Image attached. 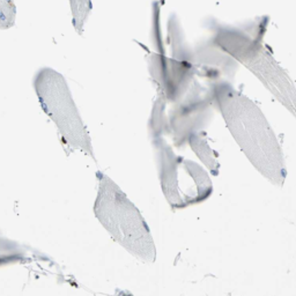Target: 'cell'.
<instances>
[{"mask_svg":"<svg viewBox=\"0 0 296 296\" xmlns=\"http://www.w3.org/2000/svg\"><path fill=\"white\" fill-rule=\"evenodd\" d=\"M212 99L252 165L271 183L281 186L287 175L283 154L261 110L226 81L214 83Z\"/></svg>","mask_w":296,"mask_h":296,"instance_id":"1","label":"cell"},{"mask_svg":"<svg viewBox=\"0 0 296 296\" xmlns=\"http://www.w3.org/2000/svg\"><path fill=\"white\" fill-rule=\"evenodd\" d=\"M95 215L112 238L141 261L152 263L156 251L149 228L134 204L109 176L99 172Z\"/></svg>","mask_w":296,"mask_h":296,"instance_id":"2","label":"cell"},{"mask_svg":"<svg viewBox=\"0 0 296 296\" xmlns=\"http://www.w3.org/2000/svg\"><path fill=\"white\" fill-rule=\"evenodd\" d=\"M33 86L42 110L57 127L66 153L80 150L95 160L89 131L63 74L51 67H43L35 74Z\"/></svg>","mask_w":296,"mask_h":296,"instance_id":"3","label":"cell"},{"mask_svg":"<svg viewBox=\"0 0 296 296\" xmlns=\"http://www.w3.org/2000/svg\"><path fill=\"white\" fill-rule=\"evenodd\" d=\"M215 43L253 73L296 118L295 85L257 38L240 29L222 27L216 31Z\"/></svg>","mask_w":296,"mask_h":296,"instance_id":"4","label":"cell"},{"mask_svg":"<svg viewBox=\"0 0 296 296\" xmlns=\"http://www.w3.org/2000/svg\"><path fill=\"white\" fill-rule=\"evenodd\" d=\"M154 147L162 191L171 206L186 207L211 196L212 182L199 164L174 153L161 136H155Z\"/></svg>","mask_w":296,"mask_h":296,"instance_id":"5","label":"cell"},{"mask_svg":"<svg viewBox=\"0 0 296 296\" xmlns=\"http://www.w3.org/2000/svg\"><path fill=\"white\" fill-rule=\"evenodd\" d=\"M188 145L193 149V152L197 154V156L205 163L207 168L212 172L217 174L219 170V162L216 160L214 150L211 148V146L207 144L206 139L202 133L193 132L188 139Z\"/></svg>","mask_w":296,"mask_h":296,"instance_id":"6","label":"cell"},{"mask_svg":"<svg viewBox=\"0 0 296 296\" xmlns=\"http://www.w3.org/2000/svg\"><path fill=\"white\" fill-rule=\"evenodd\" d=\"M70 6L72 13L73 27L79 35H82L85 30V24L93 9L91 0H70Z\"/></svg>","mask_w":296,"mask_h":296,"instance_id":"7","label":"cell"},{"mask_svg":"<svg viewBox=\"0 0 296 296\" xmlns=\"http://www.w3.org/2000/svg\"><path fill=\"white\" fill-rule=\"evenodd\" d=\"M16 20V6L14 0H0V29L14 27Z\"/></svg>","mask_w":296,"mask_h":296,"instance_id":"8","label":"cell"}]
</instances>
